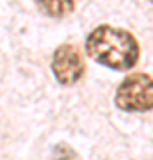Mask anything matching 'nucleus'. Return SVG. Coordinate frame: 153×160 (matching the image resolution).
I'll return each instance as SVG.
<instances>
[{
  "label": "nucleus",
  "instance_id": "1",
  "mask_svg": "<svg viewBox=\"0 0 153 160\" xmlns=\"http://www.w3.org/2000/svg\"><path fill=\"white\" fill-rule=\"evenodd\" d=\"M87 53L96 62L112 69H128L137 62L139 46L135 38L121 29L102 25L93 30L85 43Z\"/></svg>",
  "mask_w": 153,
  "mask_h": 160
},
{
  "label": "nucleus",
  "instance_id": "2",
  "mask_svg": "<svg viewBox=\"0 0 153 160\" xmlns=\"http://www.w3.org/2000/svg\"><path fill=\"white\" fill-rule=\"evenodd\" d=\"M116 105L121 110L130 112L153 109V80L144 73L130 75L118 87Z\"/></svg>",
  "mask_w": 153,
  "mask_h": 160
},
{
  "label": "nucleus",
  "instance_id": "3",
  "mask_svg": "<svg viewBox=\"0 0 153 160\" xmlns=\"http://www.w3.org/2000/svg\"><path fill=\"white\" fill-rule=\"evenodd\" d=\"M52 69L55 78L64 84H75L77 80L84 75V61L80 57V53L75 50L73 46L63 45L59 46L54 53V61H52Z\"/></svg>",
  "mask_w": 153,
  "mask_h": 160
},
{
  "label": "nucleus",
  "instance_id": "4",
  "mask_svg": "<svg viewBox=\"0 0 153 160\" xmlns=\"http://www.w3.org/2000/svg\"><path fill=\"white\" fill-rule=\"evenodd\" d=\"M36 4L41 11L54 18L66 16L68 12L73 11V0H36Z\"/></svg>",
  "mask_w": 153,
  "mask_h": 160
},
{
  "label": "nucleus",
  "instance_id": "5",
  "mask_svg": "<svg viewBox=\"0 0 153 160\" xmlns=\"http://www.w3.org/2000/svg\"><path fill=\"white\" fill-rule=\"evenodd\" d=\"M54 160H79V155L68 144H59L54 148Z\"/></svg>",
  "mask_w": 153,
  "mask_h": 160
}]
</instances>
